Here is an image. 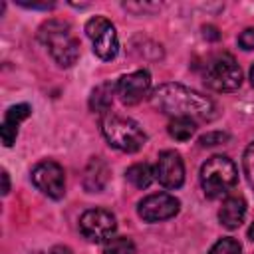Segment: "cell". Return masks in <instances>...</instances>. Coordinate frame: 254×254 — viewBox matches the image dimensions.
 Masks as SVG:
<instances>
[{
	"label": "cell",
	"mask_w": 254,
	"mask_h": 254,
	"mask_svg": "<svg viewBox=\"0 0 254 254\" xmlns=\"http://www.w3.org/2000/svg\"><path fill=\"white\" fill-rule=\"evenodd\" d=\"M151 105L171 117H187L192 121H210L214 103L206 95L181 83H163L151 93Z\"/></svg>",
	"instance_id": "obj_1"
},
{
	"label": "cell",
	"mask_w": 254,
	"mask_h": 254,
	"mask_svg": "<svg viewBox=\"0 0 254 254\" xmlns=\"http://www.w3.org/2000/svg\"><path fill=\"white\" fill-rule=\"evenodd\" d=\"M40 40L48 48L54 62L62 67H71L79 58V42L73 30L64 20H48L40 28Z\"/></svg>",
	"instance_id": "obj_2"
},
{
	"label": "cell",
	"mask_w": 254,
	"mask_h": 254,
	"mask_svg": "<svg viewBox=\"0 0 254 254\" xmlns=\"http://www.w3.org/2000/svg\"><path fill=\"white\" fill-rule=\"evenodd\" d=\"M101 131H103V137L107 139V143L123 153H135L147 141V135L139 127L137 121H133L129 117H121L117 113L103 115Z\"/></svg>",
	"instance_id": "obj_3"
},
{
	"label": "cell",
	"mask_w": 254,
	"mask_h": 254,
	"mask_svg": "<svg viewBox=\"0 0 254 254\" xmlns=\"http://www.w3.org/2000/svg\"><path fill=\"white\" fill-rule=\"evenodd\" d=\"M238 181V169L226 155H214L200 167V185L208 198H222Z\"/></svg>",
	"instance_id": "obj_4"
},
{
	"label": "cell",
	"mask_w": 254,
	"mask_h": 254,
	"mask_svg": "<svg viewBox=\"0 0 254 254\" xmlns=\"http://www.w3.org/2000/svg\"><path fill=\"white\" fill-rule=\"evenodd\" d=\"M204 83L214 91H234L242 83L240 65L230 54H218L206 64Z\"/></svg>",
	"instance_id": "obj_5"
},
{
	"label": "cell",
	"mask_w": 254,
	"mask_h": 254,
	"mask_svg": "<svg viewBox=\"0 0 254 254\" xmlns=\"http://www.w3.org/2000/svg\"><path fill=\"white\" fill-rule=\"evenodd\" d=\"M85 34L93 44V54L105 62L113 60L119 52V40H117V32L115 26L103 18V16H95L91 20H87L85 24Z\"/></svg>",
	"instance_id": "obj_6"
},
{
	"label": "cell",
	"mask_w": 254,
	"mask_h": 254,
	"mask_svg": "<svg viewBox=\"0 0 254 254\" xmlns=\"http://www.w3.org/2000/svg\"><path fill=\"white\" fill-rule=\"evenodd\" d=\"M117 228L115 216L105 208H89L79 218V232L89 242H107Z\"/></svg>",
	"instance_id": "obj_7"
},
{
	"label": "cell",
	"mask_w": 254,
	"mask_h": 254,
	"mask_svg": "<svg viewBox=\"0 0 254 254\" xmlns=\"http://www.w3.org/2000/svg\"><path fill=\"white\" fill-rule=\"evenodd\" d=\"M32 183L38 190L48 194L50 198H62L65 192V177L64 169L56 161H42L32 169Z\"/></svg>",
	"instance_id": "obj_8"
},
{
	"label": "cell",
	"mask_w": 254,
	"mask_h": 254,
	"mask_svg": "<svg viewBox=\"0 0 254 254\" xmlns=\"http://www.w3.org/2000/svg\"><path fill=\"white\" fill-rule=\"evenodd\" d=\"M137 212L145 222L167 220L179 212V200L169 192H155V194L145 196L139 202Z\"/></svg>",
	"instance_id": "obj_9"
},
{
	"label": "cell",
	"mask_w": 254,
	"mask_h": 254,
	"mask_svg": "<svg viewBox=\"0 0 254 254\" xmlns=\"http://www.w3.org/2000/svg\"><path fill=\"white\" fill-rule=\"evenodd\" d=\"M149 87H151V75L147 69L127 73V75L119 77V81L115 83V91L125 105L139 103L149 93Z\"/></svg>",
	"instance_id": "obj_10"
},
{
	"label": "cell",
	"mask_w": 254,
	"mask_h": 254,
	"mask_svg": "<svg viewBox=\"0 0 254 254\" xmlns=\"http://www.w3.org/2000/svg\"><path fill=\"white\" fill-rule=\"evenodd\" d=\"M155 179L165 189H179L185 183V165L177 151H163L155 167Z\"/></svg>",
	"instance_id": "obj_11"
},
{
	"label": "cell",
	"mask_w": 254,
	"mask_h": 254,
	"mask_svg": "<svg viewBox=\"0 0 254 254\" xmlns=\"http://www.w3.org/2000/svg\"><path fill=\"white\" fill-rule=\"evenodd\" d=\"M32 113L30 105L28 103H18V105H12L6 115H4V121L0 125V135H2V143L6 147H12L14 141H16V135H18V125L28 119V115Z\"/></svg>",
	"instance_id": "obj_12"
},
{
	"label": "cell",
	"mask_w": 254,
	"mask_h": 254,
	"mask_svg": "<svg viewBox=\"0 0 254 254\" xmlns=\"http://www.w3.org/2000/svg\"><path fill=\"white\" fill-rule=\"evenodd\" d=\"M244 216H246V200L242 196H228L222 202L220 210H218L220 224L226 226V228H230V230L232 228H238L242 224Z\"/></svg>",
	"instance_id": "obj_13"
},
{
	"label": "cell",
	"mask_w": 254,
	"mask_h": 254,
	"mask_svg": "<svg viewBox=\"0 0 254 254\" xmlns=\"http://www.w3.org/2000/svg\"><path fill=\"white\" fill-rule=\"evenodd\" d=\"M109 179V169L107 165L99 159V157H93L89 161V165L85 167V177H83V185L89 192H99L105 183Z\"/></svg>",
	"instance_id": "obj_14"
},
{
	"label": "cell",
	"mask_w": 254,
	"mask_h": 254,
	"mask_svg": "<svg viewBox=\"0 0 254 254\" xmlns=\"http://www.w3.org/2000/svg\"><path fill=\"white\" fill-rule=\"evenodd\" d=\"M113 93H117L113 83L107 81V83L97 85V87L91 91V97H89V107H91V111L107 113L109 107H111V101H113Z\"/></svg>",
	"instance_id": "obj_15"
},
{
	"label": "cell",
	"mask_w": 254,
	"mask_h": 254,
	"mask_svg": "<svg viewBox=\"0 0 254 254\" xmlns=\"http://www.w3.org/2000/svg\"><path fill=\"white\" fill-rule=\"evenodd\" d=\"M125 177H127V181H129L133 187H137V189H147V187L153 183V179H155V171H153V167H151L149 163H135V165H131V167L127 169Z\"/></svg>",
	"instance_id": "obj_16"
},
{
	"label": "cell",
	"mask_w": 254,
	"mask_h": 254,
	"mask_svg": "<svg viewBox=\"0 0 254 254\" xmlns=\"http://www.w3.org/2000/svg\"><path fill=\"white\" fill-rule=\"evenodd\" d=\"M196 131V121L187 119V117H175L169 123V135L175 137L177 141H187L194 135Z\"/></svg>",
	"instance_id": "obj_17"
},
{
	"label": "cell",
	"mask_w": 254,
	"mask_h": 254,
	"mask_svg": "<svg viewBox=\"0 0 254 254\" xmlns=\"http://www.w3.org/2000/svg\"><path fill=\"white\" fill-rule=\"evenodd\" d=\"M103 254H135V244L127 236H115L105 242Z\"/></svg>",
	"instance_id": "obj_18"
},
{
	"label": "cell",
	"mask_w": 254,
	"mask_h": 254,
	"mask_svg": "<svg viewBox=\"0 0 254 254\" xmlns=\"http://www.w3.org/2000/svg\"><path fill=\"white\" fill-rule=\"evenodd\" d=\"M240 250H242V246H240L238 240H234V238H220L208 250V254H240Z\"/></svg>",
	"instance_id": "obj_19"
},
{
	"label": "cell",
	"mask_w": 254,
	"mask_h": 254,
	"mask_svg": "<svg viewBox=\"0 0 254 254\" xmlns=\"http://www.w3.org/2000/svg\"><path fill=\"white\" fill-rule=\"evenodd\" d=\"M242 167H244V175H246L250 187L254 189V141H252V143L246 147V151H244Z\"/></svg>",
	"instance_id": "obj_20"
},
{
	"label": "cell",
	"mask_w": 254,
	"mask_h": 254,
	"mask_svg": "<svg viewBox=\"0 0 254 254\" xmlns=\"http://www.w3.org/2000/svg\"><path fill=\"white\" fill-rule=\"evenodd\" d=\"M226 139H228L226 133H222V131H210V133L202 135V137L198 139V143H200L202 147H212V145H218V143H222V141H226Z\"/></svg>",
	"instance_id": "obj_21"
},
{
	"label": "cell",
	"mask_w": 254,
	"mask_h": 254,
	"mask_svg": "<svg viewBox=\"0 0 254 254\" xmlns=\"http://www.w3.org/2000/svg\"><path fill=\"white\" fill-rule=\"evenodd\" d=\"M238 46L242 50H254V28H246L238 36Z\"/></svg>",
	"instance_id": "obj_22"
},
{
	"label": "cell",
	"mask_w": 254,
	"mask_h": 254,
	"mask_svg": "<svg viewBox=\"0 0 254 254\" xmlns=\"http://www.w3.org/2000/svg\"><path fill=\"white\" fill-rule=\"evenodd\" d=\"M204 38H208V40H218L220 34H218V30H216L214 26H204Z\"/></svg>",
	"instance_id": "obj_23"
},
{
	"label": "cell",
	"mask_w": 254,
	"mask_h": 254,
	"mask_svg": "<svg viewBox=\"0 0 254 254\" xmlns=\"http://www.w3.org/2000/svg\"><path fill=\"white\" fill-rule=\"evenodd\" d=\"M2 181H4L2 194H8V190H10V181H8V173H6V171H2Z\"/></svg>",
	"instance_id": "obj_24"
},
{
	"label": "cell",
	"mask_w": 254,
	"mask_h": 254,
	"mask_svg": "<svg viewBox=\"0 0 254 254\" xmlns=\"http://www.w3.org/2000/svg\"><path fill=\"white\" fill-rule=\"evenodd\" d=\"M248 236H250V240H254V222H252V226H250V230H248Z\"/></svg>",
	"instance_id": "obj_25"
},
{
	"label": "cell",
	"mask_w": 254,
	"mask_h": 254,
	"mask_svg": "<svg viewBox=\"0 0 254 254\" xmlns=\"http://www.w3.org/2000/svg\"><path fill=\"white\" fill-rule=\"evenodd\" d=\"M250 83H252V85H254V65H252V67H250Z\"/></svg>",
	"instance_id": "obj_26"
}]
</instances>
